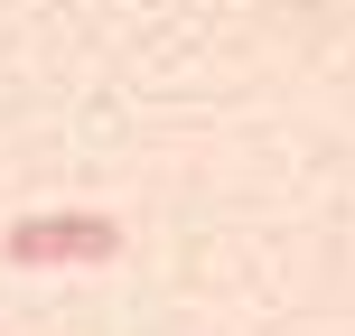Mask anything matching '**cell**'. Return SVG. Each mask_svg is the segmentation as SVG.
<instances>
[{
	"mask_svg": "<svg viewBox=\"0 0 355 336\" xmlns=\"http://www.w3.org/2000/svg\"><path fill=\"white\" fill-rule=\"evenodd\" d=\"M0 252H10L19 271H103L122 262V224L112 215H19L10 233H0Z\"/></svg>",
	"mask_w": 355,
	"mask_h": 336,
	"instance_id": "6da1fadb",
	"label": "cell"
}]
</instances>
